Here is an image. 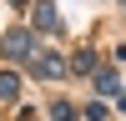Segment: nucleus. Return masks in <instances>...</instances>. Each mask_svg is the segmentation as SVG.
I'll return each mask as SVG.
<instances>
[{
  "label": "nucleus",
  "mask_w": 126,
  "mask_h": 121,
  "mask_svg": "<svg viewBox=\"0 0 126 121\" xmlns=\"http://www.w3.org/2000/svg\"><path fill=\"white\" fill-rule=\"evenodd\" d=\"M0 56L5 60H35V35H30V25H10L5 35H0Z\"/></svg>",
  "instance_id": "1"
},
{
  "label": "nucleus",
  "mask_w": 126,
  "mask_h": 121,
  "mask_svg": "<svg viewBox=\"0 0 126 121\" xmlns=\"http://www.w3.org/2000/svg\"><path fill=\"white\" fill-rule=\"evenodd\" d=\"M30 30H40V35H61V10L50 5V0H40V5L30 10Z\"/></svg>",
  "instance_id": "2"
},
{
  "label": "nucleus",
  "mask_w": 126,
  "mask_h": 121,
  "mask_svg": "<svg viewBox=\"0 0 126 121\" xmlns=\"http://www.w3.org/2000/svg\"><path fill=\"white\" fill-rule=\"evenodd\" d=\"M66 71H71V66L56 56V50H35V76H40V81H56V76H66Z\"/></svg>",
  "instance_id": "3"
},
{
  "label": "nucleus",
  "mask_w": 126,
  "mask_h": 121,
  "mask_svg": "<svg viewBox=\"0 0 126 121\" xmlns=\"http://www.w3.org/2000/svg\"><path fill=\"white\" fill-rule=\"evenodd\" d=\"M96 96H121V81H116V71H96Z\"/></svg>",
  "instance_id": "4"
},
{
  "label": "nucleus",
  "mask_w": 126,
  "mask_h": 121,
  "mask_svg": "<svg viewBox=\"0 0 126 121\" xmlns=\"http://www.w3.org/2000/svg\"><path fill=\"white\" fill-rule=\"evenodd\" d=\"M71 71H81V76H96V50H76V56H71Z\"/></svg>",
  "instance_id": "5"
},
{
  "label": "nucleus",
  "mask_w": 126,
  "mask_h": 121,
  "mask_svg": "<svg viewBox=\"0 0 126 121\" xmlns=\"http://www.w3.org/2000/svg\"><path fill=\"white\" fill-rule=\"evenodd\" d=\"M20 96V76L15 71H0V101H15Z\"/></svg>",
  "instance_id": "6"
},
{
  "label": "nucleus",
  "mask_w": 126,
  "mask_h": 121,
  "mask_svg": "<svg viewBox=\"0 0 126 121\" xmlns=\"http://www.w3.org/2000/svg\"><path fill=\"white\" fill-rule=\"evenodd\" d=\"M50 121H76V111H71V101H56V106H50Z\"/></svg>",
  "instance_id": "7"
},
{
  "label": "nucleus",
  "mask_w": 126,
  "mask_h": 121,
  "mask_svg": "<svg viewBox=\"0 0 126 121\" xmlns=\"http://www.w3.org/2000/svg\"><path fill=\"white\" fill-rule=\"evenodd\" d=\"M10 5H25V0H10Z\"/></svg>",
  "instance_id": "8"
},
{
  "label": "nucleus",
  "mask_w": 126,
  "mask_h": 121,
  "mask_svg": "<svg viewBox=\"0 0 126 121\" xmlns=\"http://www.w3.org/2000/svg\"><path fill=\"white\" fill-rule=\"evenodd\" d=\"M121 5H126V0H121Z\"/></svg>",
  "instance_id": "9"
}]
</instances>
